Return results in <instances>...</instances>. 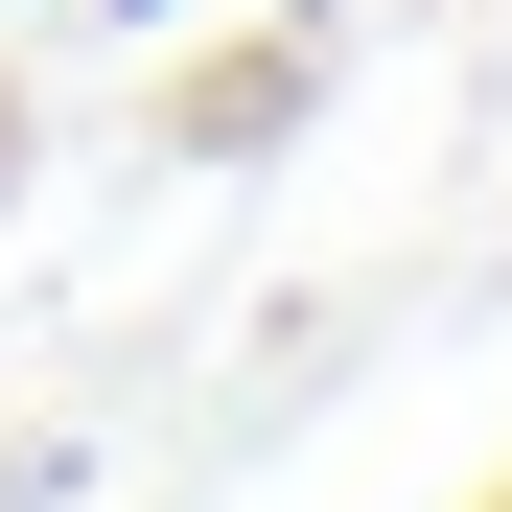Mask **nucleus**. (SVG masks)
<instances>
[{"instance_id":"f257e3e1","label":"nucleus","mask_w":512,"mask_h":512,"mask_svg":"<svg viewBox=\"0 0 512 512\" xmlns=\"http://www.w3.org/2000/svg\"><path fill=\"white\" fill-rule=\"evenodd\" d=\"M280 117H303V47L280 70H187V140H280Z\"/></svg>"},{"instance_id":"f03ea898","label":"nucleus","mask_w":512,"mask_h":512,"mask_svg":"<svg viewBox=\"0 0 512 512\" xmlns=\"http://www.w3.org/2000/svg\"><path fill=\"white\" fill-rule=\"evenodd\" d=\"M117 24H163V0H117Z\"/></svg>"}]
</instances>
